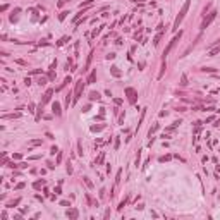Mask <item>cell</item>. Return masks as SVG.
<instances>
[{"label": "cell", "mask_w": 220, "mask_h": 220, "mask_svg": "<svg viewBox=\"0 0 220 220\" xmlns=\"http://www.w3.org/2000/svg\"><path fill=\"white\" fill-rule=\"evenodd\" d=\"M189 5H191V2H189V0H186L184 5H182V9L179 10V14H177L175 21H174V29H179V24H181V23H182V19L186 17V14H187V10H189Z\"/></svg>", "instance_id": "cell-1"}, {"label": "cell", "mask_w": 220, "mask_h": 220, "mask_svg": "<svg viewBox=\"0 0 220 220\" xmlns=\"http://www.w3.org/2000/svg\"><path fill=\"white\" fill-rule=\"evenodd\" d=\"M181 36H182V31H179V33H177V34H175V36H174V38L170 40V41H169V45H167V48H165V50H163V53H162V57H163V60H165V58H167V55L170 53V50H172V48H174V47L177 45V41H179V40H181Z\"/></svg>", "instance_id": "cell-2"}, {"label": "cell", "mask_w": 220, "mask_h": 220, "mask_svg": "<svg viewBox=\"0 0 220 220\" xmlns=\"http://www.w3.org/2000/svg\"><path fill=\"white\" fill-rule=\"evenodd\" d=\"M84 83L86 81H83V77L79 79V81L76 83V88H74V96H72V103H76L79 98H81V95H83V90H84Z\"/></svg>", "instance_id": "cell-3"}, {"label": "cell", "mask_w": 220, "mask_h": 220, "mask_svg": "<svg viewBox=\"0 0 220 220\" xmlns=\"http://www.w3.org/2000/svg\"><path fill=\"white\" fill-rule=\"evenodd\" d=\"M217 17V10H212L208 16H205V19H203V23H201V29H206L212 23H213V19Z\"/></svg>", "instance_id": "cell-4"}, {"label": "cell", "mask_w": 220, "mask_h": 220, "mask_svg": "<svg viewBox=\"0 0 220 220\" xmlns=\"http://www.w3.org/2000/svg\"><path fill=\"white\" fill-rule=\"evenodd\" d=\"M124 91H126V95H127L129 103H132V105H134V103H136V100H138V91H136L134 88H131V86H127Z\"/></svg>", "instance_id": "cell-5"}, {"label": "cell", "mask_w": 220, "mask_h": 220, "mask_svg": "<svg viewBox=\"0 0 220 220\" xmlns=\"http://www.w3.org/2000/svg\"><path fill=\"white\" fill-rule=\"evenodd\" d=\"M52 112H53V115H57V117H60V115H62L60 103H58V102H53V103H52Z\"/></svg>", "instance_id": "cell-6"}, {"label": "cell", "mask_w": 220, "mask_h": 220, "mask_svg": "<svg viewBox=\"0 0 220 220\" xmlns=\"http://www.w3.org/2000/svg\"><path fill=\"white\" fill-rule=\"evenodd\" d=\"M65 215H67L69 218H72V220H76V218L79 217V210H77V208H69V210L65 212Z\"/></svg>", "instance_id": "cell-7"}, {"label": "cell", "mask_w": 220, "mask_h": 220, "mask_svg": "<svg viewBox=\"0 0 220 220\" xmlns=\"http://www.w3.org/2000/svg\"><path fill=\"white\" fill-rule=\"evenodd\" d=\"M52 95H53V90H48V91H47V93L43 95V100H41V103H43V105L50 102V98H52Z\"/></svg>", "instance_id": "cell-8"}, {"label": "cell", "mask_w": 220, "mask_h": 220, "mask_svg": "<svg viewBox=\"0 0 220 220\" xmlns=\"http://www.w3.org/2000/svg\"><path fill=\"white\" fill-rule=\"evenodd\" d=\"M110 74H112L114 77H121V76H122V72L119 71V67H117V65H112V67H110Z\"/></svg>", "instance_id": "cell-9"}, {"label": "cell", "mask_w": 220, "mask_h": 220, "mask_svg": "<svg viewBox=\"0 0 220 220\" xmlns=\"http://www.w3.org/2000/svg\"><path fill=\"white\" fill-rule=\"evenodd\" d=\"M100 98H102V95H100L98 91H91L90 93V100L91 102H100Z\"/></svg>", "instance_id": "cell-10"}, {"label": "cell", "mask_w": 220, "mask_h": 220, "mask_svg": "<svg viewBox=\"0 0 220 220\" xmlns=\"http://www.w3.org/2000/svg\"><path fill=\"white\" fill-rule=\"evenodd\" d=\"M95 81H96V69H95V71L88 76V79H86V83H88V84H93Z\"/></svg>", "instance_id": "cell-11"}, {"label": "cell", "mask_w": 220, "mask_h": 220, "mask_svg": "<svg viewBox=\"0 0 220 220\" xmlns=\"http://www.w3.org/2000/svg\"><path fill=\"white\" fill-rule=\"evenodd\" d=\"M69 83H71V76H67V77H65V79H64V83H62V84H60V86H58V88H57V91H60V90H62V88H64V86H67V84H69Z\"/></svg>", "instance_id": "cell-12"}, {"label": "cell", "mask_w": 220, "mask_h": 220, "mask_svg": "<svg viewBox=\"0 0 220 220\" xmlns=\"http://www.w3.org/2000/svg\"><path fill=\"white\" fill-rule=\"evenodd\" d=\"M165 69H167V62L163 60V62H162V69H160V74H158V79H160V77H163V74H165Z\"/></svg>", "instance_id": "cell-13"}, {"label": "cell", "mask_w": 220, "mask_h": 220, "mask_svg": "<svg viewBox=\"0 0 220 220\" xmlns=\"http://www.w3.org/2000/svg\"><path fill=\"white\" fill-rule=\"evenodd\" d=\"M43 103H40V107H38V112H36V121H40V119H41V114H43Z\"/></svg>", "instance_id": "cell-14"}, {"label": "cell", "mask_w": 220, "mask_h": 220, "mask_svg": "<svg viewBox=\"0 0 220 220\" xmlns=\"http://www.w3.org/2000/svg\"><path fill=\"white\" fill-rule=\"evenodd\" d=\"M102 129H105V124H100V126H91V131H93V132H98V131H102Z\"/></svg>", "instance_id": "cell-15"}, {"label": "cell", "mask_w": 220, "mask_h": 220, "mask_svg": "<svg viewBox=\"0 0 220 220\" xmlns=\"http://www.w3.org/2000/svg\"><path fill=\"white\" fill-rule=\"evenodd\" d=\"M41 186H45V181H43V179H41V181H36V182L33 184V187H34V189H40Z\"/></svg>", "instance_id": "cell-16"}, {"label": "cell", "mask_w": 220, "mask_h": 220, "mask_svg": "<svg viewBox=\"0 0 220 220\" xmlns=\"http://www.w3.org/2000/svg\"><path fill=\"white\" fill-rule=\"evenodd\" d=\"M93 2H95V0H84V2H83L81 5H79V9H84V7H88V5H91Z\"/></svg>", "instance_id": "cell-17"}, {"label": "cell", "mask_w": 220, "mask_h": 220, "mask_svg": "<svg viewBox=\"0 0 220 220\" xmlns=\"http://www.w3.org/2000/svg\"><path fill=\"white\" fill-rule=\"evenodd\" d=\"M217 53H220V47H215L213 50H210V57H215Z\"/></svg>", "instance_id": "cell-18"}, {"label": "cell", "mask_w": 220, "mask_h": 220, "mask_svg": "<svg viewBox=\"0 0 220 220\" xmlns=\"http://www.w3.org/2000/svg\"><path fill=\"white\" fill-rule=\"evenodd\" d=\"M67 16H69V10H64V12H60V14H58V19H60V21H64V19H65Z\"/></svg>", "instance_id": "cell-19"}, {"label": "cell", "mask_w": 220, "mask_h": 220, "mask_svg": "<svg viewBox=\"0 0 220 220\" xmlns=\"http://www.w3.org/2000/svg\"><path fill=\"white\" fill-rule=\"evenodd\" d=\"M181 86H187V76L186 74H182V77H181Z\"/></svg>", "instance_id": "cell-20"}, {"label": "cell", "mask_w": 220, "mask_h": 220, "mask_svg": "<svg viewBox=\"0 0 220 220\" xmlns=\"http://www.w3.org/2000/svg\"><path fill=\"white\" fill-rule=\"evenodd\" d=\"M69 40H71L69 36H64V38H62V40H60V41H58L57 45H58V47H60V45H64V43H67V41H69Z\"/></svg>", "instance_id": "cell-21"}, {"label": "cell", "mask_w": 220, "mask_h": 220, "mask_svg": "<svg viewBox=\"0 0 220 220\" xmlns=\"http://www.w3.org/2000/svg\"><path fill=\"white\" fill-rule=\"evenodd\" d=\"M38 84H40V86H45V84H47V77H40V79H38Z\"/></svg>", "instance_id": "cell-22"}, {"label": "cell", "mask_w": 220, "mask_h": 220, "mask_svg": "<svg viewBox=\"0 0 220 220\" xmlns=\"http://www.w3.org/2000/svg\"><path fill=\"white\" fill-rule=\"evenodd\" d=\"M84 184H86V186H88L90 189H93V182L90 181V179H88V177H84Z\"/></svg>", "instance_id": "cell-23"}, {"label": "cell", "mask_w": 220, "mask_h": 220, "mask_svg": "<svg viewBox=\"0 0 220 220\" xmlns=\"http://www.w3.org/2000/svg\"><path fill=\"white\" fill-rule=\"evenodd\" d=\"M19 203H21V198H17V199H14L12 203H9V206H17Z\"/></svg>", "instance_id": "cell-24"}, {"label": "cell", "mask_w": 220, "mask_h": 220, "mask_svg": "<svg viewBox=\"0 0 220 220\" xmlns=\"http://www.w3.org/2000/svg\"><path fill=\"white\" fill-rule=\"evenodd\" d=\"M71 96H72L71 93H69V95L65 96V105H67V107H69V103H72V98H71Z\"/></svg>", "instance_id": "cell-25"}, {"label": "cell", "mask_w": 220, "mask_h": 220, "mask_svg": "<svg viewBox=\"0 0 220 220\" xmlns=\"http://www.w3.org/2000/svg\"><path fill=\"white\" fill-rule=\"evenodd\" d=\"M29 145H33V146H38V145H41V139H33V141H31Z\"/></svg>", "instance_id": "cell-26"}, {"label": "cell", "mask_w": 220, "mask_h": 220, "mask_svg": "<svg viewBox=\"0 0 220 220\" xmlns=\"http://www.w3.org/2000/svg\"><path fill=\"white\" fill-rule=\"evenodd\" d=\"M48 79H50V81H53V79H55V72H53V69L48 72Z\"/></svg>", "instance_id": "cell-27"}, {"label": "cell", "mask_w": 220, "mask_h": 220, "mask_svg": "<svg viewBox=\"0 0 220 220\" xmlns=\"http://www.w3.org/2000/svg\"><path fill=\"white\" fill-rule=\"evenodd\" d=\"M172 156L170 155H165V156H160V162H167V160H170Z\"/></svg>", "instance_id": "cell-28"}, {"label": "cell", "mask_w": 220, "mask_h": 220, "mask_svg": "<svg viewBox=\"0 0 220 220\" xmlns=\"http://www.w3.org/2000/svg\"><path fill=\"white\" fill-rule=\"evenodd\" d=\"M201 71H203V72H215V69H213V67H203Z\"/></svg>", "instance_id": "cell-29"}, {"label": "cell", "mask_w": 220, "mask_h": 220, "mask_svg": "<svg viewBox=\"0 0 220 220\" xmlns=\"http://www.w3.org/2000/svg\"><path fill=\"white\" fill-rule=\"evenodd\" d=\"M158 127H160V126H158V124H155V126H153V127L150 129V136H151V134H153V132H155V131H156Z\"/></svg>", "instance_id": "cell-30"}, {"label": "cell", "mask_w": 220, "mask_h": 220, "mask_svg": "<svg viewBox=\"0 0 220 220\" xmlns=\"http://www.w3.org/2000/svg\"><path fill=\"white\" fill-rule=\"evenodd\" d=\"M103 156H105V153H102V155H100V156H98V160H96V163H102V162H103Z\"/></svg>", "instance_id": "cell-31"}, {"label": "cell", "mask_w": 220, "mask_h": 220, "mask_svg": "<svg viewBox=\"0 0 220 220\" xmlns=\"http://www.w3.org/2000/svg\"><path fill=\"white\" fill-rule=\"evenodd\" d=\"M50 153H52V155H55V153H58V148H57V146H52V150H50Z\"/></svg>", "instance_id": "cell-32"}, {"label": "cell", "mask_w": 220, "mask_h": 220, "mask_svg": "<svg viewBox=\"0 0 220 220\" xmlns=\"http://www.w3.org/2000/svg\"><path fill=\"white\" fill-rule=\"evenodd\" d=\"M160 38H162V34H156V36H155V41H153L155 45H158V41H160Z\"/></svg>", "instance_id": "cell-33"}, {"label": "cell", "mask_w": 220, "mask_h": 220, "mask_svg": "<svg viewBox=\"0 0 220 220\" xmlns=\"http://www.w3.org/2000/svg\"><path fill=\"white\" fill-rule=\"evenodd\" d=\"M119 145H121V139L115 138V150H119Z\"/></svg>", "instance_id": "cell-34"}, {"label": "cell", "mask_w": 220, "mask_h": 220, "mask_svg": "<svg viewBox=\"0 0 220 220\" xmlns=\"http://www.w3.org/2000/svg\"><path fill=\"white\" fill-rule=\"evenodd\" d=\"M67 2H71V0H60V2H58V7H62V5L67 4Z\"/></svg>", "instance_id": "cell-35"}, {"label": "cell", "mask_w": 220, "mask_h": 220, "mask_svg": "<svg viewBox=\"0 0 220 220\" xmlns=\"http://www.w3.org/2000/svg\"><path fill=\"white\" fill-rule=\"evenodd\" d=\"M60 193H62V189H60V186H57V187H55V194H60Z\"/></svg>", "instance_id": "cell-36"}, {"label": "cell", "mask_w": 220, "mask_h": 220, "mask_svg": "<svg viewBox=\"0 0 220 220\" xmlns=\"http://www.w3.org/2000/svg\"><path fill=\"white\" fill-rule=\"evenodd\" d=\"M23 187H24V182H19V184L16 186V189H23Z\"/></svg>", "instance_id": "cell-37"}, {"label": "cell", "mask_w": 220, "mask_h": 220, "mask_svg": "<svg viewBox=\"0 0 220 220\" xmlns=\"http://www.w3.org/2000/svg\"><path fill=\"white\" fill-rule=\"evenodd\" d=\"M24 84H26V86H29V84H31V81H29V77H26V79H24Z\"/></svg>", "instance_id": "cell-38"}, {"label": "cell", "mask_w": 220, "mask_h": 220, "mask_svg": "<svg viewBox=\"0 0 220 220\" xmlns=\"http://www.w3.org/2000/svg\"><path fill=\"white\" fill-rule=\"evenodd\" d=\"M12 158H14V160H19V158H21V153H16V155H14Z\"/></svg>", "instance_id": "cell-39"}, {"label": "cell", "mask_w": 220, "mask_h": 220, "mask_svg": "<svg viewBox=\"0 0 220 220\" xmlns=\"http://www.w3.org/2000/svg\"><path fill=\"white\" fill-rule=\"evenodd\" d=\"M7 9H9V5H2V7H0V10H2V12H5Z\"/></svg>", "instance_id": "cell-40"}, {"label": "cell", "mask_w": 220, "mask_h": 220, "mask_svg": "<svg viewBox=\"0 0 220 220\" xmlns=\"http://www.w3.org/2000/svg\"><path fill=\"white\" fill-rule=\"evenodd\" d=\"M107 58H108V60H110V58H115V53H108V55H107Z\"/></svg>", "instance_id": "cell-41"}, {"label": "cell", "mask_w": 220, "mask_h": 220, "mask_svg": "<svg viewBox=\"0 0 220 220\" xmlns=\"http://www.w3.org/2000/svg\"><path fill=\"white\" fill-rule=\"evenodd\" d=\"M83 112L86 114V112H90V105H84V108H83Z\"/></svg>", "instance_id": "cell-42"}, {"label": "cell", "mask_w": 220, "mask_h": 220, "mask_svg": "<svg viewBox=\"0 0 220 220\" xmlns=\"http://www.w3.org/2000/svg\"><path fill=\"white\" fill-rule=\"evenodd\" d=\"M218 169H220V165H218Z\"/></svg>", "instance_id": "cell-43"}]
</instances>
